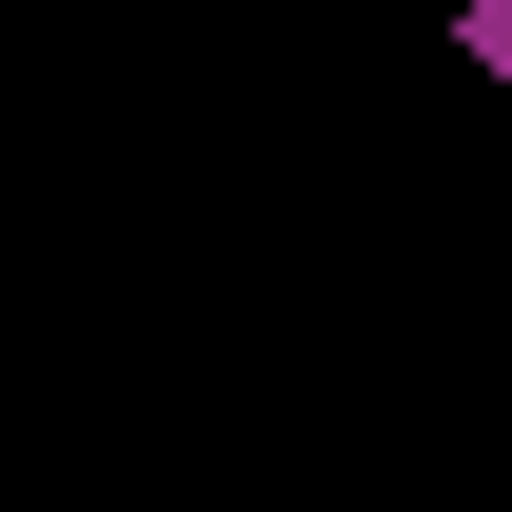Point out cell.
<instances>
[{"label":"cell","instance_id":"obj_1","mask_svg":"<svg viewBox=\"0 0 512 512\" xmlns=\"http://www.w3.org/2000/svg\"><path fill=\"white\" fill-rule=\"evenodd\" d=\"M453 60H473V79H512V0H453Z\"/></svg>","mask_w":512,"mask_h":512}]
</instances>
